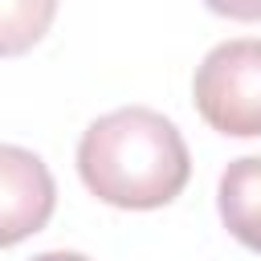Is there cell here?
I'll return each mask as SVG.
<instances>
[{
	"label": "cell",
	"instance_id": "5",
	"mask_svg": "<svg viewBox=\"0 0 261 261\" xmlns=\"http://www.w3.org/2000/svg\"><path fill=\"white\" fill-rule=\"evenodd\" d=\"M57 0H0V57L29 53L53 24Z\"/></svg>",
	"mask_w": 261,
	"mask_h": 261
},
{
	"label": "cell",
	"instance_id": "2",
	"mask_svg": "<svg viewBox=\"0 0 261 261\" xmlns=\"http://www.w3.org/2000/svg\"><path fill=\"white\" fill-rule=\"evenodd\" d=\"M200 118L228 139L261 135V41L241 37L216 45L192 82Z\"/></svg>",
	"mask_w": 261,
	"mask_h": 261
},
{
	"label": "cell",
	"instance_id": "6",
	"mask_svg": "<svg viewBox=\"0 0 261 261\" xmlns=\"http://www.w3.org/2000/svg\"><path fill=\"white\" fill-rule=\"evenodd\" d=\"M204 4L228 20H261V0H204Z\"/></svg>",
	"mask_w": 261,
	"mask_h": 261
},
{
	"label": "cell",
	"instance_id": "1",
	"mask_svg": "<svg viewBox=\"0 0 261 261\" xmlns=\"http://www.w3.org/2000/svg\"><path fill=\"white\" fill-rule=\"evenodd\" d=\"M77 175L102 204L147 212L184 192L192 155L171 118L151 106H122L82 130Z\"/></svg>",
	"mask_w": 261,
	"mask_h": 261
},
{
	"label": "cell",
	"instance_id": "4",
	"mask_svg": "<svg viewBox=\"0 0 261 261\" xmlns=\"http://www.w3.org/2000/svg\"><path fill=\"white\" fill-rule=\"evenodd\" d=\"M224 228L253 253H261V155L232 159L216 188Z\"/></svg>",
	"mask_w": 261,
	"mask_h": 261
},
{
	"label": "cell",
	"instance_id": "7",
	"mask_svg": "<svg viewBox=\"0 0 261 261\" xmlns=\"http://www.w3.org/2000/svg\"><path fill=\"white\" fill-rule=\"evenodd\" d=\"M33 261H90V257H82V253H65V249H57V253H41V257H33Z\"/></svg>",
	"mask_w": 261,
	"mask_h": 261
},
{
	"label": "cell",
	"instance_id": "3",
	"mask_svg": "<svg viewBox=\"0 0 261 261\" xmlns=\"http://www.w3.org/2000/svg\"><path fill=\"white\" fill-rule=\"evenodd\" d=\"M57 208V184L41 155L0 143V249L41 232Z\"/></svg>",
	"mask_w": 261,
	"mask_h": 261
}]
</instances>
